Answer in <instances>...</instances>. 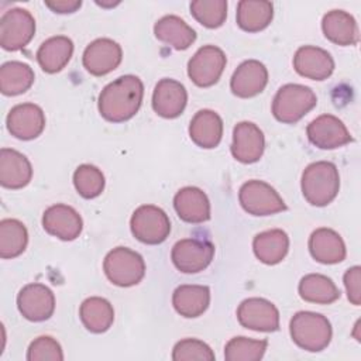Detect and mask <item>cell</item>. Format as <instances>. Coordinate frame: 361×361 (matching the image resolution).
<instances>
[{
  "mask_svg": "<svg viewBox=\"0 0 361 361\" xmlns=\"http://www.w3.org/2000/svg\"><path fill=\"white\" fill-rule=\"evenodd\" d=\"M144 97V85L134 75H124L110 82L99 94L100 116L110 123H123L135 116Z\"/></svg>",
  "mask_w": 361,
  "mask_h": 361,
  "instance_id": "obj_1",
  "label": "cell"
},
{
  "mask_svg": "<svg viewBox=\"0 0 361 361\" xmlns=\"http://www.w3.org/2000/svg\"><path fill=\"white\" fill-rule=\"evenodd\" d=\"M300 186L307 203L317 207L327 206L336 199L340 189L338 169L329 161L312 162L302 173Z\"/></svg>",
  "mask_w": 361,
  "mask_h": 361,
  "instance_id": "obj_2",
  "label": "cell"
},
{
  "mask_svg": "<svg viewBox=\"0 0 361 361\" xmlns=\"http://www.w3.org/2000/svg\"><path fill=\"white\" fill-rule=\"evenodd\" d=\"M289 333L298 347L310 353L324 350L333 336L329 319L314 312L295 313L289 323Z\"/></svg>",
  "mask_w": 361,
  "mask_h": 361,
  "instance_id": "obj_3",
  "label": "cell"
},
{
  "mask_svg": "<svg viewBox=\"0 0 361 361\" xmlns=\"http://www.w3.org/2000/svg\"><path fill=\"white\" fill-rule=\"evenodd\" d=\"M316 104L317 97L309 86L288 83L278 89L272 100V114L281 123L295 124Z\"/></svg>",
  "mask_w": 361,
  "mask_h": 361,
  "instance_id": "obj_4",
  "label": "cell"
},
{
  "mask_svg": "<svg viewBox=\"0 0 361 361\" xmlns=\"http://www.w3.org/2000/svg\"><path fill=\"white\" fill-rule=\"evenodd\" d=\"M103 269L107 279L121 288L134 286L145 275L144 258L127 247H116L107 252Z\"/></svg>",
  "mask_w": 361,
  "mask_h": 361,
  "instance_id": "obj_5",
  "label": "cell"
},
{
  "mask_svg": "<svg viewBox=\"0 0 361 361\" xmlns=\"http://www.w3.org/2000/svg\"><path fill=\"white\" fill-rule=\"evenodd\" d=\"M130 228L138 241L157 245L168 238L171 233V221L161 207L142 204L134 210L130 220Z\"/></svg>",
  "mask_w": 361,
  "mask_h": 361,
  "instance_id": "obj_6",
  "label": "cell"
},
{
  "mask_svg": "<svg viewBox=\"0 0 361 361\" xmlns=\"http://www.w3.org/2000/svg\"><path fill=\"white\" fill-rule=\"evenodd\" d=\"M241 207L252 216H271L286 210L279 193L267 182L251 179L241 185L238 192Z\"/></svg>",
  "mask_w": 361,
  "mask_h": 361,
  "instance_id": "obj_7",
  "label": "cell"
},
{
  "mask_svg": "<svg viewBox=\"0 0 361 361\" xmlns=\"http://www.w3.org/2000/svg\"><path fill=\"white\" fill-rule=\"evenodd\" d=\"M35 34L32 14L20 7L7 10L0 18V45L6 51L23 49Z\"/></svg>",
  "mask_w": 361,
  "mask_h": 361,
  "instance_id": "obj_8",
  "label": "cell"
},
{
  "mask_svg": "<svg viewBox=\"0 0 361 361\" xmlns=\"http://www.w3.org/2000/svg\"><path fill=\"white\" fill-rule=\"evenodd\" d=\"M227 63L226 54L216 45L199 48L188 62V75L199 87H210L219 82Z\"/></svg>",
  "mask_w": 361,
  "mask_h": 361,
  "instance_id": "obj_9",
  "label": "cell"
},
{
  "mask_svg": "<svg viewBox=\"0 0 361 361\" xmlns=\"http://www.w3.org/2000/svg\"><path fill=\"white\" fill-rule=\"evenodd\" d=\"M214 257V245L207 240L183 238L175 243L171 259L183 274H197L206 269Z\"/></svg>",
  "mask_w": 361,
  "mask_h": 361,
  "instance_id": "obj_10",
  "label": "cell"
},
{
  "mask_svg": "<svg viewBox=\"0 0 361 361\" xmlns=\"http://www.w3.org/2000/svg\"><path fill=\"white\" fill-rule=\"evenodd\" d=\"M238 323L254 331H276L279 329V312L276 306L262 298H248L237 309Z\"/></svg>",
  "mask_w": 361,
  "mask_h": 361,
  "instance_id": "obj_11",
  "label": "cell"
},
{
  "mask_svg": "<svg viewBox=\"0 0 361 361\" xmlns=\"http://www.w3.org/2000/svg\"><path fill=\"white\" fill-rule=\"evenodd\" d=\"M306 134L309 141L320 149L340 148L353 141L345 124L333 114H322L316 117L309 123Z\"/></svg>",
  "mask_w": 361,
  "mask_h": 361,
  "instance_id": "obj_12",
  "label": "cell"
},
{
  "mask_svg": "<svg viewBox=\"0 0 361 361\" xmlns=\"http://www.w3.org/2000/svg\"><path fill=\"white\" fill-rule=\"evenodd\" d=\"M17 307L30 322L48 320L55 310V296L44 283H28L17 295Z\"/></svg>",
  "mask_w": 361,
  "mask_h": 361,
  "instance_id": "obj_13",
  "label": "cell"
},
{
  "mask_svg": "<svg viewBox=\"0 0 361 361\" xmlns=\"http://www.w3.org/2000/svg\"><path fill=\"white\" fill-rule=\"evenodd\" d=\"M123 59L121 47L110 38H97L90 42L82 56L85 69L93 76H104L114 71Z\"/></svg>",
  "mask_w": 361,
  "mask_h": 361,
  "instance_id": "obj_14",
  "label": "cell"
},
{
  "mask_svg": "<svg viewBox=\"0 0 361 361\" xmlns=\"http://www.w3.org/2000/svg\"><path fill=\"white\" fill-rule=\"evenodd\" d=\"M8 133L18 140H34L45 128V114L34 103H21L14 106L6 118Z\"/></svg>",
  "mask_w": 361,
  "mask_h": 361,
  "instance_id": "obj_15",
  "label": "cell"
},
{
  "mask_svg": "<svg viewBox=\"0 0 361 361\" xmlns=\"http://www.w3.org/2000/svg\"><path fill=\"white\" fill-rule=\"evenodd\" d=\"M231 155L243 164L259 161L265 149V138L261 128L251 121H241L233 130Z\"/></svg>",
  "mask_w": 361,
  "mask_h": 361,
  "instance_id": "obj_16",
  "label": "cell"
},
{
  "mask_svg": "<svg viewBox=\"0 0 361 361\" xmlns=\"http://www.w3.org/2000/svg\"><path fill=\"white\" fill-rule=\"evenodd\" d=\"M42 227L48 234L59 240L72 241L82 233L83 220L73 207L58 203L44 212Z\"/></svg>",
  "mask_w": 361,
  "mask_h": 361,
  "instance_id": "obj_17",
  "label": "cell"
},
{
  "mask_svg": "<svg viewBox=\"0 0 361 361\" xmlns=\"http://www.w3.org/2000/svg\"><path fill=\"white\" fill-rule=\"evenodd\" d=\"M188 103V92L185 86L171 78L161 79L152 93V109L164 118L179 117Z\"/></svg>",
  "mask_w": 361,
  "mask_h": 361,
  "instance_id": "obj_18",
  "label": "cell"
},
{
  "mask_svg": "<svg viewBox=\"0 0 361 361\" xmlns=\"http://www.w3.org/2000/svg\"><path fill=\"white\" fill-rule=\"evenodd\" d=\"M268 83V69L257 59L244 61L234 71L230 89L233 94L241 99L254 97L261 93Z\"/></svg>",
  "mask_w": 361,
  "mask_h": 361,
  "instance_id": "obj_19",
  "label": "cell"
},
{
  "mask_svg": "<svg viewBox=\"0 0 361 361\" xmlns=\"http://www.w3.org/2000/svg\"><path fill=\"white\" fill-rule=\"evenodd\" d=\"M295 71L312 80H324L331 76L334 71V61L331 55L319 47H300L293 56Z\"/></svg>",
  "mask_w": 361,
  "mask_h": 361,
  "instance_id": "obj_20",
  "label": "cell"
},
{
  "mask_svg": "<svg viewBox=\"0 0 361 361\" xmlns=\"http://www.w3.org/2000/svg\"><path fill=\"white\" fill-rule=\"evenodd\" d=\"M173 207L180 220L186 223H204L210 219V202L207 195L196 188L186 186L176 192L173 197Z\"/></svg>",
  "mask_w": 361,
  "mask_h": 361,
  "instance_id": "obj_21",
  "label": "cell"
},
{
  "mask_svg": "<svg viewBox=\"0 0 361 361\" xmlns=\"http://www.w3.org/2000/svg\"><path fill=\"white\" fill-rule=\"evenodd\" d=\"M32 166L25 155L11 148L0 149V183L7 189H21L30 183Z\"/></svg>",
  "mask_w": 361,
  "mask_h": 361,
  "instance_id": "obj_22",
  "label": "cell"
},
{
  "mask_svg": "<svg viewBox=\"0 0 361 361\" xmlns=\"http://www.w3.org/2000/svg\"><path fill=\"white\" fill-rule=\"evenodd\" d=\"M310 255L320 264H338L347 255L345 244L341 235L327 227L314 230L309 237Z\"/></svg>",
  "mask_w": 361,
  "mask_h": 361,
  "instance_id": "obj_23",
  "label": "cell"
},
{
  "mask_svg": "<svg viewBox=\"0 0 361 361\" xmlns=\"http://www.w3.org/2000/svg\"><path fill=\"white\" fill-rule=\"evenodd\" d=\"M189 137L200 148H214L223 137L221 117L209 109L199 110L189 124Z\"/></svg>",
  "mask_w": 361,
  "mask_h": 361,
  "instance_id": "obj_24",
  "label": "cell"
},
{
  "mask_svg": "<svg viewBox=\"0 0 361 361\" xmlns=\"http://www.w3.org/2000/svg\"><path fill=\"white\" fill-rule=\"evenodd\" d=\"M322 30L329 41L341 47L355 45L360 39L355 18L344 10H331L326 13L322 20Z\"/></svg>",
  "mask_w": 361,
  "mask_h": 361,
  "instance_id": "obj_25",
  "label": "cell"
},
{
  "mask_svg": "<svg viewBox=\"0 0 361 361\" xmlns=\"http://www.w3.org/2000/svg\"><path fill=\"white\" fill-rule=\"evenodd\" d=\"M72 54V39L65 35H55L39 45L37 51V61L44 72L56 73L68 65Z\"/></svg>",
  "mask_w": 361,
  "mask_h": 361,
  "instance_id": "obj_26",
  "label": "cell"
},
{
  "mask_svg": "<svg viewBox=\"0 0 361 361\" xmlns=\"http://www.w3.org/2000/svg\"><path fill=\"white\" fill-rule=\"evenodd\" d=\"M172 305L183 317H199L210 305V289L206 285H180L173 290Z\"/></svg>",
  "mask_w": 361,
  "mask_h": 361,
  "instance_id": "obj_27",
  "label": "cell"
},
{
  "mask_svg": "<svg viewBox=\"0 0 361 361\" xmlns=\"http://www.w3.org/2000/svg\"><path fill=\"white\" fill-rule=\"evenodd\" d=\"M289 237L281 228H272L258 233L252 240V251L255 257L267 264H279L288 254Z\"/></svg>",
  "mask_w": 361,
  "mask_h": 361,
  "instance_id": "obj_28",
  "label": "cell"
},
{
  "mask_svg": "<svg viewBox=\"0 0 361 361\" xmlns=\"http://www.w3.org/2000/svg\"><path fill=\"white\" fill-rule=\"evenodd\" d=\"M155 37L178 51L188 49L196 41V31L178 16H165L154 25Z\"/></svg>",
  "mask_w": 361,
  "mask_h": 361,
  "instance_id": "obj_29",
  "label": "cell"
},
{
  "mask_svg": "<svg viewBox=\"0 0 361 361\" xmlns=\"http://www.w3.org/2000/svg\"><path fill=\"white\" fill-rule=\"evenodd\" d=\"M274 18V4L264 0H241L237 4L235 20L241 30L258 32L267 28Z\"/></svg>",
  "mask_w": 361,
  "mask_h": 361,
  "instance_id": "obj_30",
  "label": "cell"
},
{
  "mask_svg": "<svg viewBox=\"0 0 361 361\" xmlns=\"http://www.w3.org/2000/svg\"><path fill=\"white\" fill-rule=\"evenodd\" d=\"M79 317L89 331L99 334L111 327L114 322V309L107 299L92 296L82 302Z\"/></svg>",
  "mask_w": 361,
  "mask_h": 361,
  "instance_id": "obj_31",
  "label": "cell"
},
{
  "mask_svg": "<svg viewBox=\"0 0 361 361\" xmlns=\"http://www.w3.org/2000/svg\"><path fill=\"white\" fill-rule=\"evenodd\" d=\"M299 295L305 302L329 305L340 298V290L336 283L326 275L307 274L305 275L298 286Z\"/></svg>",
  "mask_w": 361,
  "mask_h": 361,
  "instance_id": "obj_32",
  "label": "cell"
},
{
  "mask_svg": "<svg viewBox=\"0 0 361 361\" xmlns=\"http://www.w3.org/2000/svg\"><path fill=\"white\" fill-rule=\"evenodd\" d=\"M34 79V71L28 63L8 61L0 68V90L6 96H17L27 92Z\"/></svg>",
  "mask_w": 361,
  "mask_h": 361,
  "instance_id": "obj_33",
  "label": "cell"
},
{
  "mask_svg": "<svg viewBox=\"0 0 361 361\" xmlns=\"http://www.w3.org/2000/svg\"><path fill=\"white\" fill-rule=\"evenodd\" d=\"M28 244L25 226L16 219H3L0 221V257L10 259L21 255Z\"/></svg>",
  "mask_w": 361,
  "mask_h": 361,
  "instance_id": "obj_34",
  "label": "cell"
},
{
  "mask_svg": "<svg viewBox=\"0 0 361 361\" xmlns=\"http://www.w3.org/2000/svg\"><path fill=\"white\" fill-rule=\"evenodd\" d=\"M268 347L267 340H252L248 337H233L224 347L226 361H259Z\"/></svg>",
  "mask_w": 361,
  "mask_h": 361,
  "instance_id": "obj_35",
  "label": "cell"
},
{
  "mask_svg": "<svg viewBox=\"0 0 361 361\" xmlns=\"http://www.w3.org/2000/svg\"><path fill=\"white\" fill-rule=\"evenodd\" d=\"M103 172L90 164L79 165L73 172V185L78 193L85 199H94L102 195L104 189Z\"/></svg>",
  "mask_w": 361,
  "mask_h": 361,
  "instance_id": "obj_36",
  "label": "cell"
},
{
  "mask_svg": "<svg viewBox=\"0 0 361 361\" xmlns=\"http://www.w3.org/2000/svg\"><path fill=\"white\" fill-rule=\"evenodd\" d=\"M190 14L206 28H219L227 18V1L195 0L190 3Z\"/></svg>",
  "mask_w": 361,
  "mask_h": 361,
  "instance_id": "obj_37",
  "label": "cell"
},
{
  "mask_svg": "<svg viewBox=\"0 0 361 361\" xmlns=\"http://www.w3.org/2000/svg\"><path fill=\"white\" fill-rule=\"evenodd\" d=\"M172 360H175V361H193V360L213 361L214 353L202 340L183 338L173 345Z\"/></svg>",
  "mask_w": 361,
  "mask_h": 361,
  "instance_id": "obj_38",
  "label": "cell"
},
{
  "mask_svg": "<svg viewBox=\"0 0 361 361\" xmlns=\"http://www.w3.org/2000/svg\"><path fill=\"white\" fill-rule=\"evenodd\" d=\"M28 361H62L61 344L51 336L37 337L27 350Z\"/></svg>",
  "mask_w": 361,
  "mask_h": 361,
  "instance_id": "obj_39",
  "label": "cell"
},
{
  "mask_svg": "<svg viewBox=\"0 0 361 361\" xmlns=\"http://www.w3.org/2000/svg\"><path fill=\"white\" fill-rule=\"evenodd\" d=\"M343 281H344V286H345L348 300L353 305L360 306V303H361V288H360L361 268L358 265L348 268L344 274Z\"/></svg>",
  "mask_w": 361,
  "mask_h": 361,
  "instance_id": "obj_40",
  "label": "cell"
},
{
  "mask_svg": "<svg viewBox=\"0 0 361 361\" xmlns=\"http://www.w3.org/2000/svg\"><path fill=\"white\" fill-rule=\"evenodd\" d=\"M45 6L51 8L54 13L68 14V13H75L78 8H80L82 1L80 0H54V1H45Z\"/></svg>",
  "mask_w": 361,
  "mask_h": 361,
  "instance_id": "obj_41",
  "label": "cell"
}]
</instances>
